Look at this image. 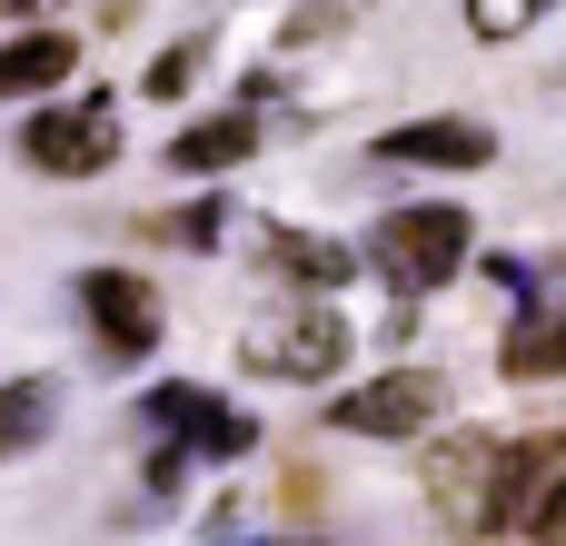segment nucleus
Here are the masks:
<instances>
[{
    "label": "nucleus",
    "instance_id": "f257e3e1",
    "mask_svg": "<svg viewBox=\"0 0 566 546\" xmlns=\"http://www.w3.org/2000/svg\"><path fill=\"white\" fill-rule=\"evenodd\" d=\"M468 259H478V219H468V209H448V199L388 209V219H378V239H368V269H378L398 298H428V288H448Z\"/></svg>",
    "mask_w": 566,
    "mask_h": 546
},
{
    "label": "nucleus",
    "instance_id": "f03ea898",
    "mask_svg": "<svg viewBox=\"0 0 566 546\" xmlns=\"http://www.w3.org/2000/svg\"><path fill=\"white\" fill-rule=\"evenodd\" d=\"M239 368L249 378H289V388H318V378H338L348 368V318L338 308H259L249 328H239Z\"/></svg>",
    "mask_w": 566,
    "mask_h": 546
},
{
    "label": "nucleus",
    "instance_id": "7ed1b4c3",
    "mask_svg": "<svg viewBox=\"0 0 566 546\" xmlns=\"http://www.w3.org/2000/svg\"><path fill=\"white\" fill-rule=\"evenodd\" d=\"M20 159H30L40 179H99V169L119 159V99H109V90H70V99L30 109V119H20Z\"/></svg>",
    "mask_w": 566,
    "mask_h": 546
},
{
    "label": "nucleus",
    "instance_id": "20e7f679",
    "mask_svg": "<svg viewBox=\"0 0 566 546\" xmlns=\"http://www.w3.org/2000/svg\"><path fill=\"white\" fill-rule=\"evenodd\" d=\"M497 468H507V448L488 428H448L428 448V507L448 537H497Z\"/></svg>",
    "mask_w": 566,
    "mask_h": 546
},
{
    "label": "nucleus",
    "instance_id": "39448f33",
    "mask_svg": "<svg viewBox=\"0 0 566 546\" xmlns=\"http://www.w3.org/2000/svg\"><path fill=\"white\" fill-rule=\"evenodd\" d=\"M179 458H209V468H229V458H249L259 448V418L249 408H229V398H209V388H189V378H169V388H149V408H139Z\"/></svg>",
    "mask_w": 566,
    "mask_h": 546
},
{
    "label": "nucleus",
    "instance_id": "423d86ee",
    "mask_svg": "<svg viewBox=\"0 0 566 546\" xmlns=\"http://www.w3.org/2000/svg\"><path fill=\"white\" fill-rule=\"evenodd\" d=\"M438 408H448V378H438V368H388V378L328 398V428H338V438H418Z\"/></svg>",
    "mask_w": 566,
    "mask_h": 546
},
{
    "label": "nucleus",
    "instance_id": "0eeeda50",
    "mask_svg": "<svg viewBox=\"0 0 566 546\" xmlns=\"http://www.w3.org/2000/svg\"><path fill=\"white\" fill-rule=\"evenodd\" d=\"M80 308H90V328H99L109 358H149L159 328H169V308H159V288L139 269H80Z\"/></svg>",
    "mask_w": 566,
    "mask_h": 546
},
{
    "label": "nucleus",
    "instance_id": "6e6552de",
    "mask_svg": "<svg viewBox=\"0 0 566 546\" xmlns=\"http://www.w3.org/2000/svg\"><path fill=\"white\" fill-rule=\"evenodd\" d=\"M557 487H566V438L547 428V438H517L507 448V468H497V527H537L547 507H557Z\"/></svg>",
    "mask_w": 566,
    "mask_h": 546
},
{
    "label": "nucleus",
    "instance_id": "1a4fd4ad",
    "mask_svg": "<svg viewBox=\"0 0 566 546\" xmlns=\"http://www.w3.org/2000/svg\"><path fill=\"white\" fill-rule=\"evenodd\" d=\"M378 159H398V169H488L497 159V129L488 119H398L378 139Z\"/></svg>",
    "mask_w": 566,
    "mask_h": 546
},
{
    "label": "nucleus",
    "instance_id": "9d476101",
    "mask_svg": "<svg viewBox=\"0 0 566 546\" xmlns=\"http://www.w3.org/2000/svg\"><path fill=\"white\" fill-rule=\"evenodd\" d=\"M249 149H259V109H209V119H189V129L169 139V169L219 179V169H239Z\"/></svg>",
    "mask_w": 566,
    "mask_h": 546
},
{
    "label": "nucleus",
    "instance_id": "9b49d317",
    "mask_svg": "<svg viewBox=\"0 0 566 546\" xmlns=\"http://www.w3.org/2000/svg\"><path fill=\"white\" fill-rule=\"evenodd\" d=\"M497 368L507 378H566V298H527L517 328L497 338Z\"/></svg>",
    "mask_w": 566,
    "mask_h": 546
},
{
    "label": "nucleus",
    "instance_id": "f8f14e48",
    "mask_svg": "<svg viewBox=\"0 0 566 546\" xmlns=\"http://www.w3.org/2000/svg\"><path fill=\"white\" fill-rule=\"evenodd\" d=\"M70 70H80V40L70 30H20L0 50V99H50Z\"/></svg>",
    "mask_w": 566,
    "mask_h": 546
},
{
    "label": "nucleus",
    "instance_id": "ddd939ff",
    "mask_svg": "<svg viewBox=\"0 0 566 546\" xmlns=\"http://www.w3.org/2000/svg\"><path fill=\"white\" fill-rule=\"evenodd\" d=\"M269 269H289V279H308V288H338L358 259H348L338 239H318V229H279V219H269Z\"/></svg>",
    "mask_w": 566,
    "mask_h": 546
},
{
    "label": "nucleus",
    "instance_id": "4468645a",
    "mask_svg": "<svg viewBox=\"0 0 566 546\" xmlns=\"http://www.w3.org/2000/svg\"><path fill=\"white\" fill-rule=\"evenodd\" d=\"M50 418H60V388H50V378H10V388H0V458L40 448Z\"/></svg>",
    "mask_w": 566,
    "mask_h": 546
},
{
    "label": "nucleus",
    "instance_id": "2eb2a0df",
    "mask_svg": "<svg viewBox=\"0 0 566 546\" xmlns=\"http://www.w3.org/2000/svg\"><path fill=\"white\" fill-rule=\"evenodd\" d=\"M149 239H169V249H209L219 229H229V199H189V209H159V219H139Z\"/></svg>",
    "mask_w": 566,
    "mask_h": 546
},
{
    "label": "nucleus",
    "instance_id": "dca6fc26",
    "mask_svg": "<svg viewBox=\"0 0 566 546\" xmlns=\"http://www.w3.org/2000/svg\"><path fill=\"white\" fill-rule=\"evenodd\" d=\"M199 70H209V40H169V50H159V60L139 70V90H149V99H179V90H189Z\"/></svg>",
    "mask_w": 566,
    "mask_h": 546
},
{
    "label": "nucleus",
    "instance_id": "f3484780",
    "mask_svg": "<svg viewBox=\"0 0 566 546\" xmlns=\"http://www.w3.org/2000/svg\"><path fill=\"white\" fill-rule=\"evenodd\" d=\"M547 10H557V0H468V30H478V40H527Z\"/></svg>",
    "mask_w": 566,
    "mask_h": 546
},
{
    "label": "nucleus",
    "instance_id": "a211bd4d",
    "mask_svg": "<svg viewBox=\"0 0 566 546\" xmlns=\"http://www.w3.org/2000/svg\"><path fill=\"white\" fill-rule=\"evenodd\" d=\"M179 477H189V458H179V448L159 438V448H149V468H139V487H149V507H169V497H179Z\"/></svg>",
    "mask_w": 566,
    "mask_h": 546
},
{
    "label": "nucleus",
    "instance_id": "6ab92c4d",
    "mask_svg": "<svg viewBox=\"0 0 566 546\" xmlns=\"http://www.w3.org/2000/svg\"><path fill=\"white\" fill-rule=\"evenodd\" d=\"M527 546H566V487H557V507H547V517L527 527Z\"/></svg>",
    "mask_w": 566,
    "mask_h": 546
},
{
    "label": "nucleus",
    "instance_id": "aec40b11",
    "mask_svg": "<svg viewBox=\"0 0 566 546\" xmlns=\"http://www.w3.org/2000/svg\"><path fill=\"white\" fill-rule=\"evenodd\" d=\"M30 10H50V0H0V20H30Z\"/></svg>",
    "mask_w": 566,
    "mask_h": 546
},
{
    "label": "nucleus",
    "instance_id": "412c9836",
    "mask_svg": "<svg viewBox=\"0 0 566 546\" xmlns=\"http://www.w3.org/2000/svg\"><path fill=\"white\" fill-rule=\"evenodd\" d=\"M269 546H298V537H269Z\"/></svg>",
    "mask_w": 566,
    "mask_h": 546
},
{
    "label": "nucleus",
    "instance_id": "4be33fe9",
    "mask_svg": "<svg viewBox=\"0 0 566 546\" xmlns=\"http://www.w3.org/2000/svg\"><path fill=\"white\" fill-rule=\"evenodd\" d=\"M557 90H566V80H557Z\"/></svg>",
    "mask_w": 566,
    "mask_h": 546
}]
</instances>
